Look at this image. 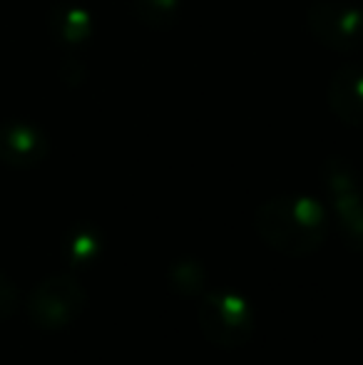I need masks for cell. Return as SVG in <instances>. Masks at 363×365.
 I'll return each mask as SVG.
<instances>
[{
    "label": "cell",
    "instance_id": "obj_2",
    "mask_svg": "<svg viewBox=\"0 0 363 365\" xmlns=\"http://www.w3.org/2000/svg\"><path fill=\"white\" fill-rule=\"evenodd\" d=\"M197 323L204 338L219 348H242L254 336L252 303L232 289L202 293Z\"/></svg>",
    "mask_w": 363,
    "mask_h": 365
},
{
    "label": "cell",
    "instance_id": "obj_5",
    "mask_svg": "<svg viewBox=\"0 0 363 365\" xmlns=\"http://www.w3.org/2000/svg\"><path fill=\"white\" fill-rule=\"evenodd\" d=\"M311 35L336 53H354L363 45V10L344 0H319L306 13Z\"/></svg>",
    "mask_w": 363,
    "mask_h": 365
},
{
    "label": "cell",
    "instance_id": "obj_3",
    "mask_svg": "<svg viewBox=\"0 0 363 365\" xmlns=\"http://www.w3.org/2000/svg\"><path fill=\"white\" fill-rule=\"evenodd\" d=\"M88 291L75 274H53L28 296V316L43 331H63L83 316Z\"/></svg>",
    "mask_w": 363,
    "mask_h": 365
},
{
    "label": "cell",
    "instance_id": "obj_9",
    "mask_svg": "<svg viewBox=\"0 0 363 365\" xmlns=\"http://www.w3.org/2000/svg\"><path fill=\"white\" fill-rule=\"evenodd\" d=\"M102 246H105V239L100 229H95L92 224H78L70 229L65 239V259L73 269H83L100 259Z\"/></svg>",
    "mask_w": 363,
    "mask_h": 365
},
{
    "label": "cell",
    "instance_id": "obj_7",
    "mask_svg": "<svg viewBox=\"0 0 363 365\" xmlns=\"http://www.w3.org/2000/svg\"><path fill=\"white\" fill-rule=\"evenodd\" d=\"M329 107L341 122L363 127V65H346L331 77Z\"/></svg>",
    "mask_w": 363,
    "mask_h": 365
},
{
    "label": "cell",
    "instance_id": "obj_8",
    "mask_svg": "<svg viewBox=\"0 0 363 365\" xmlns=\"http://www.w3.org/2000/svg\"><path fill=\"white\" fill-rule=\"evenodd\" d=\"M50 30L65 45H80L90 38L92 18L85 8L75 3H60L50 13Z\"/></svg>",
    "mask_w": 363,
    "mask_h": 365
},
{
    "label": "cell",
    "instance_id": "obj_12",
    "mask_svg": "<svg viewBox=\"0 0 363 365\" xmlns=\"http://www.w3.org/2000/svg\"><path fill=\"white\" fill-rule=\"evenodd\" d=\"M18 306H20L18 286L5 274H0V321H8L10 316H15Z\"/></svg>",
    "mask_w": 363,
    "mask_h": 365
},
{
    "label": "cell",
    "instance_id": "obj_6",
    "mask_svg": "<svg viewBox=\"0 0 363 365\" xmlns=\"http://www.w3.org/2000/svg\"><path fill=\"white\" fill-rule=\"evenodd\" d=\"M50 152L48 137L28 122L0 125V162L15 169L38 167Z\"/></svg>",
    "mask_w": 363,
    "mask_h": 365
},
{
    "label": "cell",
    "instance_id": "obj_11",
    "mask_svg": "<svg viewBox=\"0 0 363 365\" xmlns=\"http://www.w3.org/2000/svg\"><path fill=\"white\" fill-rule=\"evenodd\" d=\"M167 279L180 296H202L207 289V271L197 259H180L170 269Z\"/></svg>",
    "mask_w": 363,
    "mask_h": 365
},
{
    "label": "cell",
    "instance_id": "obj_10",
    "mask_svg": "<svg viewBox=\"0 0 363 365\" xmlns=\"http://www.w3.org/2000/svg\"><path fill=\"white\" fill-rule=\"evenodd\" d=\"M132 13L152 30H167L180 20V0H130Z\"/></svg>",
    "mask_w": 363,
    "mask_h": 365
},
{
    "label": "cell",
    "instance_id": "obj_1",
    "mask_svg": "<svg viewBox=\"0 0 363 365\" xmlns=\"http://www.w3.org/2000/svg\"><path fill=\"white\" fill-rule=\"evenodd\" d=\"M254 226L279 254H314L329 234V217L321 202L311 197H276L264 202L254 214Z\"/></svg>",
    "mask_w": 363,
    "mask_h": 365
},
{
    "label": "cell",
    "instance_id": "obj_4",
    "mask_svg": "<svg viewBox=\"0 0 363 365\" xmlns=\"http://www.w3.org/2000/svg\"><path fill=\"white\" fill-rule=\"evenodd\" d=\"M324 184L346 244L363 254V192L354 167L341 157H329L324 164Z\"/></svg>",
    "mask_w": 363,
    "mask_h": 365
}]
</instances>
